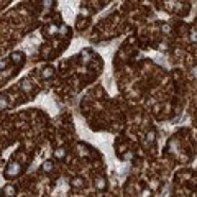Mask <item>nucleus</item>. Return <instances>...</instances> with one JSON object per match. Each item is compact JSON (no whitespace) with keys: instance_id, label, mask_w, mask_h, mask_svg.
<instances>
[{"instance_id":"7ed1b4c3","label":"nucleus","mask_w":197,"mask_h":197,"mask_svg":"<svg viewBox=\"0 0 197 197\" xmlns=\"http://www.w3.org/2000/svg\"><path fill=\"white\" fill-rule=\"evenodd\" d=\"M10 59H12V61L15 62V64H22L23 59H25V54H23V53L15 51V53H12V54H10Z\"/></svg>"},{"instance_id":"9d476101","label":"nucleus","mask_w":197,"mask_h":197,"mask_svg":"<svg viewBox=\"0 0 197 197\" xmlns=\"http://www.w3.org/2000/svg\"><path fill=\"white\" fill-rule=\"evenodd\" d=\"M71 184L74 186V187H82L84 186V179L82 177H72Z\"/></svg>"},{"instance_id":"39448f33","label":"nucleus","mask_w":197,"mask_h":197,"mask_svg":"<svg viewBox=\"0 0 197 197\" xmlns=\"http://www.w3.org/2000/svg\"><path fill=\"white\" fill-rule=\"evenodd\" d=\"M20 89L25 90V92H30V89H31V82H30V79H23L22 82H20Z\"/></svg>"},{"instance_id":"dca6fc26","label":"nucleus","mask_w":197,"mask_h":197,"mask_svg":"<svg viewBox=\"0 0 197 197\" xmlns=\"http://www.w3.org/2000/svg\"><path fill=\"white\" fill-rule=\"evenodd\" d=\"M5 66H7V59H2V61H0V71H2Z\"/></svg>"},{"instance_id":"f03ea898","label":"nucleus","mask_w":197,"mask_h":197,"mask_svg":"<svg viewBox=\"0 0 197 197\" xmlns=\"http://www.w3.org/2000/svg\"><path fill=\"white\" fill-rule=\"evenodd\" d=\"M2 195L3 197H15L17 195V189L12 184H7L2 187Z\"/></svg>"},{"instance_id":"f3484780","label":"nucleus","mask_w":197,"mask_h":197,"mask_svg":"<svg viewBox=\"0 0 197 197\" xmlns=\"http://www.w3.org/2000/svg\"><path fill=\"white\" fill-rule=\"evenodd\" d=\"M163 31H166V33H169V31H171V26H169V25H163Z\"/></svg>"},{"instance_id":"ddd939ff","label":"nucleus","mask_w":197,"mask_h":197,"mask_svg":"<svg viewBox=\"0 0 197 197\" xmlns=\"http://www.w3.org/2000/svg\"><path fill=\"white\" fill-rule=\"evenodd\" d=\"M189 40L195 43V41H197V31H191V35H189Z\"/></svg>"},{"instance_id":"20e7f679","label":"nucleus","mask_w":197,"mask_h":197,"mask_svg":"<svg viewBox=\"0 0 197 197\" xmlns=\"http://www.w3.org/2000/svg\"><path fill=\"white\" fill-rule=\"evenodd\" d=\"M94 184H95V187L98 191H104L105 187H107V181H105V177H95V181H94Z\"/></svg>"},{"instance_id":"6e6552de","label":"nucleus","mask_w":197,"mask_h":197,"mask_svg":"<svg viewBox=\"0 0 197 197\" xmlns=\"http://www.w3.org/2000/svg\"><path fill=\"white\" fill-rule=\"evenodd\" d=\"M46 33L49 35V36H54L56 33H59V26H58V25H49L48 30H46Z\"/></svg>"},{"instance_id":"1a4fd4ad","label":"nucleus","mask_w":197,"mask_h":197,"mask_svg":"<svg viewBox=\"0 0 197 197\" xmlns=\"http://www.w3.org/2000/svg\"><path fill=\"white\" fill-rule=\"evenodd\" d=\"M41 76H43L44 79H49V77L54 76V69H53V68H44V69H43V74H41Z\"/></svg>"},{"instance_id":"f8f14e48","label":"nucleus","mask_w":197,"mask_h":197,"mask_svg":"<svg viewBox=\"0 0 197 197\" xmlns=\"http://www.w3.org/2000/svg\"><path fill=\"white\" fill-rule=\"evenodd\" d=\"M77 150H79V154H80V156H86V154H87L86 148H84L82 145H79V146H77Z\"/></svg>"},{"instance_id":"2eb2a0df","label":"nucleus","mask_w":197,"mask_h":197,"mask_svg":"<svg viewBox=\"0 0 197 197\" xmlns=\"http://www.w3.org/2000/svg\"><path fill=\"white\" fill-rule=\"evenodd\" d=\"M141 197H151V191L150 189H145V191L141 192Z\"/></svg>"},{"instance_id":"0eeeda50","label":"nucleus","mask_w":197,"mask_h":197,"mask_svg":"<svg viewBox=\"0 0 197 197\" xmlns=\"http://www.w3.org/2000/svg\"><path fill=\"white\" fill-rule=\"evenodd\" d=\"M41 169H43L44 172H51L53 169H54V164H53V161H44L43 166H41Z\"/></svg>"},{"instance_id":"9b49d317","label":"nucleus","mask_w":197,"mask_h":197,"mask_svg":"<svg viewBox=\"0 0 197 197\" xmlns=\"http://www.w3.org/2000/svg\"><path fill=\"white\" fill-rule=\"evenodd\" d=\"M154 138H156V133H154L153 130H150V132L146 133V141L151 143V141H154Z\"/></svg>"},{"instance_id":"f257e3e1","label":"nucleus","mask_w":197,"mask_h":197,"mask_svg":"<svg viewBox=\"0 0 197 197\" xmlns=\"http://www.w3.org/2000/svg\"><path fill=\"white\" fill-rule=\"evenodd\" d=\"M20 171H22V166H20V163H15V161H12V163L8 164V168L5 169V176H7V177H15V176L20 174Z\"/></svg>"},{"instance_id":"423d86ee","label":"nucleus","mask_w":197,"mask_h":197,"mask_svg":"<svg viewBox=\"0 0 197 197\" xmlns=\"http://www.w3.org/2000/svg\"><path fill=\"white\" fill-rule=\"evenodd\" d=\"M54 158H58V159H64L66 158V150L64 148H56L54 150Z\"/></svg>"},{"instance_id":"4468645a","label":"nucleus","mask_w":197,"mask_h":197,"mask_svg":"<svg viewBox=\"0 0 197 197\" xmlns=\"http://www.w3.org/2000/svg\"><path fill=\"white\" fill-rule=\"evenodd\" d=\"M3 108H7V100L3 97H0V110H3Z\"/></svg>"},{"instance_id":"a211bd4d","label":"nucleus","mask_w":197,"mask_h":197,"mask_svg":"<svg viewBox=\"0 0 197 197\" xmlns=\"http://www.w3.org/2000/svg\"><path fill=\"white\" fill-rule=\"evenodd\" d=\"M192 76H194V77H197V68H194V69H192Z\"/></svg>"}]
</instances>
